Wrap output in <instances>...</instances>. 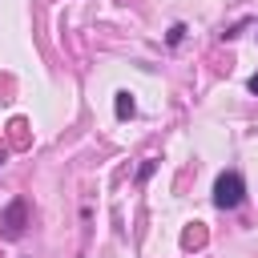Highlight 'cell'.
I'll return each mask as SVG.
<instances>
[{
	"mask_svg": "<svg viewBox=\"0 0 258 258\" xmlns=\"http://www.w3.org/2000/svg\"><path fill=\"white\" fill-rule=\"evenodd\" d=\"M242 198H246V181H242V173H234V169L218 173V181H214V206H218V210H238Z\"/></svg>",
	"mask_w": 258,
	"mask_h": 258,
	"instance_id": "obj_1",
	"label": "cell"
},
{
	"mask_svg": "<svg viewBox=\"0 0 258 258\" xmlns=\"http://www.w3.org/2000/svg\"><path fill=\"white\" fill-rule=\"evenodd\" d=\"M246 89H250V93H254V97H258V73H254V77H250V81H246Z\"/></svg>",
	"mask_w": 258,
	"mask_h": 258,
	"instance_id": "obj_4",
	"label": "cell"
},
{
	"mask_svg": "<svg viewBox=\"0 0 258 258\" xmlns=\"http://www.w3.org/2000/svg\"><path fill=\"white\" fill-rule=\"evenodd\" d=\"M133 109H137V105H133V97H129V93H117V117L125 121V117H133Z\"/></svg>",
	"mask_w": 258,
	"mask_h": 258,
	"instance_id": "obj_3",
	"label": "cell"
},
{
	"mask_svg": "<svg viewBox=\"0 0 258 258\" xmlns=\"http://www.w3.org/2000/svg\"><path fill=\"white\" fill-rule=\"evenodd\" d=\"M20 230H24V202H12L8 214H4V234L8 238H20Z\"/></svg>",
	"mask_w": 258,
	"mask_h": 258,
	"instance_id": "obj_2",
	"label": "cell"
}]
</instances>
